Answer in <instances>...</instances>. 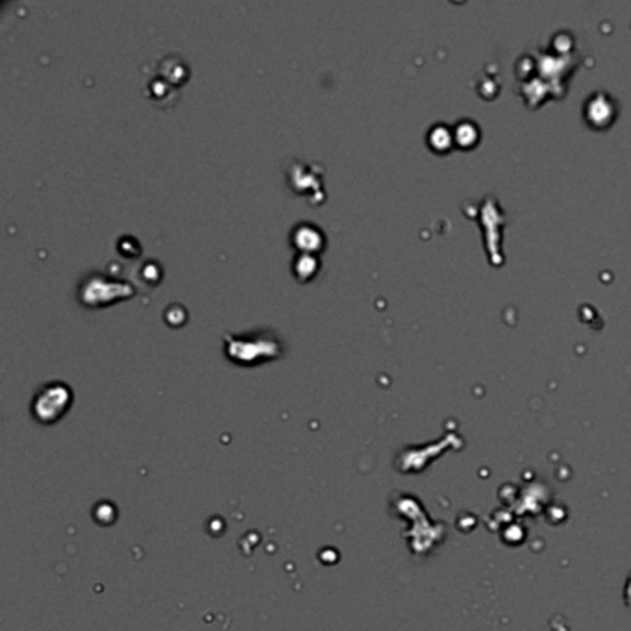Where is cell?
I'll use <instances>...</instances> for the list:
<instances>
[{
    "instance_id": "obj_1",
    "label": "cell",
    "mask_w": 631,
    "mask_h": 631,
    "mask_svg": "<svg viewBox=\"0 0 631 631\" xmlns=\"http://www.w3.org/2000/svg\"><path fill=\"white\" fill-rule=\"evenodd\" d=\"M226 357L239 367H257L280 359L286 354L281 337L269 328L246 330L239 333H224Z\"/></svg>"
},
{
    "instance_id": "obj_2",
    "label": "cell",
    "mask_w": 631,
    "mask_h": 631,
    "mask_svg": "<svg viewBox=\"0 0 631 631\" xmlns=\"http://www.w3.org/2000/svg\"><path fill=\"white\" fill-rule=\"evenodd\" d=\"M136 295V287L130 281L120 280L108 272L89 271L82 276L76 287V298L82 306L98 310L120 300H128Z\"/></svg>"
},
{
    "instance_id": "obj_3",
    "label": "cell",
    "mask_w": 631,
    "mask_h": 631,
    "mask_svg": "<svg viewBox=\"0 0 631 631\" xmlns=\"http://www.w3.org/2000/svg\"><path fill=\"white\" fill-rule=\"evenodd\" d=\"M75 402V393L65 381H46L32 398V416L39 424H54L63 419Z\"/></svg>"
},
{
    "instance_id": "obj_4",
    "label": "cell",
    "mask_w": 631,
    "mask_h": 631,
    "mask_svg": "<svg viewBox=\"0 0 631 631\" xmlns=\"http://www.w3.org/2000/svg\"><path fill=\"white\" fill-rule=\"evenodd\" d=\"M291 245L295 246L298 254H317L326 246V234L317 224L302 221L291 230Z\"/></svg>"
},
{
    "instance_id": "obj_5",
    "label": "cell",
    "mask_w": 631,
    "mask_h": 631,
    "mask_svg": "<svg viewBox=\"0 0 631 631\" xmlns=\"http://www.w3.org/2000/svg\"><path fill=\"white\" fill-rule=\"evenodd\" d=\"M317 169H319L317 165H310L304 161H295L291 165V171L287 172V180H289L291 187L298 191L300 195H310V191L319 189L321 187V172L319 174L313 172Z\"/></svg>"
},
{
    "instance_id": "obj_6",
    "label": "cell",
    "mask_w": 631,
    "mask_h": 631,
    "mask_svg": "<svg viewBox=\"0 0 631 631\" xmlns=\"http://www.w3.org/2000/svg\"><path fill=\"white\" fill-rule=\"evenodd\" d=\"M321 271V260L317 254H296L293 260V274L298 281H311Z\"/></svg>"
},
{
    "instance_id": "obj_7",
    "label": "cell",
    "mask_w": 631,
    "mask_h": 631,
    "mask_svg": "<svg viewBox=\"0 0 631 631\" xmlns=\"http://www.w3.org/2000/svg\"><path fill=\"white\" fill-rule=\"evenodd\" d=\"M139 271L143 272V276H139V281L141 283H145V286H148V280H151L152 286H158L161 280V274H163L161 265L154 260L145 261V263L139 267Z\"/></svg>"
}]
</instances>
